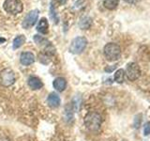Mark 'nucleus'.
<instances>
[{
  "instance_id": "412c9836",
  "label": "nucleus",
  "mask_w": 150,
  "mask_h": 141,
  "mask_svg": "<svg viewBox=\"0 0 150 141\" xmlns=\"http://www.w3.org/2000/svg\"><path fill=\"white\" fill-rule=\"evenodd\" d=\"M124 1L129 4H136V3H138L140 0H124Z\"/></svg>"
},
{
  "instance_id": "f257e3e1",
  "label": "nucleus",
  "mask_w": 150,
  "mask_h": 141,
  "mask_svg": "<svg viewBox=\"0 0 150 141\" xmlns=\"http://www.w3.org/2000/svg\"><path fill=\"white\" fill-rule=\"evenodd\" d=\"M102 118L98 112H89L84 117V125L91 132H98L100 129Z\"/></svg>"
},
{
  "instance_id": "4468645a",
  "label": "nucleus",
  "mask_w": 150,
  "mask_h": 141,
  "mask_svg": "<svg viewBox=\"0 0 150 141\" xmlns=\"http://www.w3.org/2000/svg\"><path fill=\"white\" fill-rule=\"evenodd\" d=\"M92 25V19L88 16L82 17L79 22V26L81 29H88Z\"/></svg>"
},
{
  "instance_id": "f03ea898",
  "label": "nucleus",
  "mask_w": 150,
  "mask_h": 141,
  "mask_svg": "<svg viewBox=\"0 0 150 141\" xmlns=\"http://www.w3.org/2000/svg\"><path fill=\"white\" fill-rule=\"evenodd\" d=\"M103 53H104V56L107 60L115 61L120 58L121 48L118 44L114 43V42H109L103 48Z\"/></svg>"
},
{
  "instance_id": "2eb2a0df",
  "label": "nucleus",
  "mask_w": 150,
  "mask_h": 141,
  "mask_svg": "<svg viewBox=\"0 0 150 141\" xmlns=\"http://www.w3.org/2000/svg\"><path fill=\"white\" fill-rule=\"evenodd\" d=\"M25 42V37L23 35H18L14 38L13 42H12V47L13 49H18L23 45V43Z\"/></svg>"
},
{
  "instance_id": "39448f33",
  "label": "nucleus",
  "mask_w": 150,
  "mask_h": 141,
  "mask_svg": "<svg viewBox=\"0 0 150 141\" xmlns=\"http://www.w3.org/2000/svg\"><path fill=\"white\" fill-rule=\"evenodd\" d=\"M15 73L9 68H6L1 70L0 73V85L3 87H11L15 83Z\"/></svg>"
},
{
  "instance_id": "f8f14e48",
  "label": "nucleus",
  "mask_w": 150,
  "mask_h": 141,
  "mask_svg": "<svg viewBox=\"0 0 150 141\" xmlns=\"http://www.w3.org/2000/svg\"><path fill=\"white\" fill-rule=\"evenodd\" d=\"M37 30L38 32L41 33V34L46 35L49 32V23L46 18H41L37 25Z\"/></svg>"
},
{
  "instance_id": "6ab92c4d",
  "label": "nucleus",
  "mask_w": 150,
  "mask_h": 141,
  "mask_svg": "<svg viewBox=\"0 0 150 141\" xmlns=\"http://www.w3.org/2000/svg\"><path fill=\"white\" fill-rule=\"evenodd\" d=\"M39 58H40V62L42 64H45V65H47L51 61V56H48L47 54H45V53H43V52L39 55Z\"/></svg>"
},
{
  "instance_id": "1a4fd4ad",
  "label": "nucleus",
  "mask_w": 150,
  "mask_h": 141,
  "mask_svg": "<svg viewBox=\"0 0 150 141\" xmlns=\"http://www.w3.org/2000/svg\"><path fill=\"white\" fill-rule=\"evenodd\" d=\"M47 103H48V105L51 108H57L60 106L61 99L57 95V93L52 92L48 95V98H47Z\"/></svg>"
},
{
  "instance_id": "0eeeda50",
  "label": "nucleus",
  "mask_w": 150,
  "mask_h": 141,
  "mask_svg": "<svg viewBox=\"0 0 150 141\" xmlns=\"http://www.w3.org/2000/svg\"><path fill=\"white\" fill-rule=\"evenodd\" d=\"M126 75L130 81H135L137 80L141 75V70L137 63L130 62L127 65L126 68Z\"/></svg>"
},
{
  "instance_id": "423d86ee",
  "label": "nucleus",
  "mask_w": 150,
  "mask_h": 141,
  "mask_svg": "<svg viewBox=\"0 0 150 141\" xmlns=\"http://www.w3.org/2000/svg\"><path fill=\"white\" fill-rule=\"evenodd\" d=\"M39 14H40V11H38V9H32V11L28 12L23 20V23H22L23 28L29 29V28L34 26L35 24L38 21V18H39Z\"/></svg>"
},
{
  "instance_id": "4be33fe9",
  "label": "nucleus",
  "mask_w": 150,
  "mask_h": 141,
  "mask_svg": "<svg viewBox=\"0 0 150 141\" xmlns=\"http://www.w3.org/2000/svg\"><path fill=\"white\" fill-rule=\"evenodd\" d=\"M0 141H11V140H9V138L7 137V136H5V135H0Z\"/></svg>"
},
{
  "instance_id": "393cba45",
  "label": "nucleus",
  "mask_w": 150,
  "mask_h": 141,
  "mask_svg": "<svg viewBox=\"0 0 150 141\" xmlns=\"http://www.w3.org/2000/svg\"><path fill=\"white\" fill-rule=\"evenodd\" d=\"M5 41H6V39H4V38L0 37V43H2V42H5Z\"/></svg>"
},
{
  "instance_id": "9d476101",
  "label": "nucleus",
  "mask_w": 150,
  "mask_h": 141,
  "mask_svg": "<svg viewBox=\"0 0 150 141\" xmlns=\"http://www.w3.org/2000/svg\"><path fill=\"white\" fill-rule=\"evenodd\" d=\"M27 84L28 87H29L33 90H38V89H40L43 87V83L41 82V80L39 77L36 76H30L27 80Z\"/></svg>"
},
{
  "instance_id": "9b49d317",
  "label": "nucleus",
  "mask_w": 150,
  "mask_h": 141,
  "mask_svg": "<svg viewBox=\"0 0 150 141\" xmlns=\"http://www.w3.org/2000/svg\"><path fill=\"white\" fill-rule=\"evenodd\" d=\"M53 86L58 92H63L67 88V80L64 77H57L54 80Z\"/></svg>"
},
{
  "instance_id": "f3484780",
  "label": "nucleus",
  "mask_w": 150,
  "mask_h": 141,
  "mask_svg": "<svg viewBox=\"0 0 150 141\" xmlns=\"http://www.w3.org/2000/svg\"><path fill=\"white\" fill-rule=\"evenodd\" d=\"M49 14H50V18L52 19V21H53L54 24H58L59 22V17L57 15V12H56V9H55V7H54V4L52 2L51 5H50V11H49Z\"/></svg>"
},
{
  "instance_id": "ddd939ff",
  "label": "nucleus",
  "mask_w": 150,
  "mask_h": 141,
  "mask_svg": "<svg viewBox=\"0 0 150 141\" xmlns=\"http://www.w3.org/2000/svg\"><path fill=\"white\" fill-rule=\"evenodd\" d=\"M33 40H34L35 43L40 46V47H42V48H45L46 46H48L51 42L46 39V38L42 37V36H40V35H35L34 38H33Z\"/></svg>"
},
{
  "instance_id": "5701e85b",
  "label": "nucleus",
  "mask_w": 150,
  "mask_h": 141,
  "mask_svg": "<svg viewBox=\"0 0 150 141\" xmlns=\"http://www.w3.org/2000/svg\"><path fill=\"white\" fill-rule=\"evenodd\" d=\"M115 69V66H112L111 68H106L105 70L106 72H112V70H114Z\"/></svg>"
},
{
  "instance_id": "dca6fc26",
  "label": "nucleus",
  "mask_w": 150,
  "mask_h": 141,
  "mask_svg": "<svg viewBox=\"0 0 150 141\" xmlns=\"http://www.w3.org/2000/svg\"><path fill=\"white\" fill-rule=\"evenodd\" d=\"M119 0H103V6L109 11L115 9L116 7L118 6Z\"/></svg>"
},
{
  "instance_id": "a211bd4d",
  "label": "nucleus",
  "mask_w": 150,
  "mask_h": 141,
  "mask_svg": "<svg viewBox=\"0 0 150 141\" xmlns=\"http://www.w3.org/2000/svg\"><path fill=\"white\" fill-rule=\"evenodd\" d=\"M124 78H125V70L122 69L117 70L115 73V81L118 84H121L124 82Z\"/></svg>"
},
{
  "instance_id": "20e7f679",
  "label": "nucleus",
  "mask_w": 150,
  "mask_h": 141,
  "mask_svg": "<svg viewBox=\"0 0 150 141\" xmlns=\"http://www.w3.org/2000/svg\"><path fill=\"white\" fill-rule=\"evenodd\" d=\"M87 45V40L84 37H76L71 41V43L69 45V52L71 54L78 55L86 49Z\"/></svg>"
},
{
  "instance_id": "6e6552de",
  "label": "nucleus",
  "mask_w": 150,
  "mask_h": 141,
  "mask_svg": "<svg viewBox=\"0 0 150 141\" xmlns=\"http://www.w3.org/2000/svg\"><path fill=\"white\" fill-rule=\"evenodd\" d=\"M20 62L23 66H29L35 62V55L31 52H23L20 56Z\"/></svg>"
},
{
  "instance_id": "aec40b11",
  "label": "nucleus",
  "mask_w": 150,
  "mask_h": 141,
  "mask_svg": "<svg viewBox=\"0 0 150 141\" xmlns=\"http://www.w3.org/2000/svg\"><path fill=\"white\" fill-rule=\"evenodd\" d=\"M144 135H150V121L146 122L144 126Z\"/></svg>"
},
{
  "instance_id": "7ed1b4c3",
  "label": "nucleus",
  "mask_w": 150,
  "mask_h": 141,
  "mask_svg": "<svg viewBox=\"0 0 150 141\" xmlns=\"http://www.w3.org/2000/svg\"><path fill=\"white\" fill-rule=\"evenodd\" d=\"M4 11L11 15H16L23 9V5L21 0H5L3 4Z\"/></svg>"
},
{
  "instance_id": "b1692460",
  "label": "nucleus",
  "mask_w": 150,
  "mask_h": 141,
  "mask_svg": "<svg viewBox=\"0 0 150 141\" xmlns=\"http://www.w3.org/2000/svg\"><path fill=\"white\" fill-rule=\"evenodd\" d=\"M59 4H65V3H67L68 0H56Z\"/></svg>"
}]
</instances>
